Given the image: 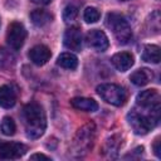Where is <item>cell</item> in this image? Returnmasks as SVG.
Returning <instances> with one entry per match:
<instances>
[{"mask_svg":"<svg viewBox=\"0 0 161 161\" xmlns=\"http://www.w3.org/2000/svg\"><path fill=\"white\" fill-rule=\"evenodd\" d=\"M70 104L75 109L84 111V112H96L98 109L97 102L92 98H86V97H74L70 101Z\"/></svg>","mask_w":161,"mask_h":161,"instance_id":"14","label":"cell"},{"mask_svg":"<svg viewBox=\"0 0 161 161\" xmlns=\"http://www.w3.org/2000/svg\"><path fill=\"white\" fill-rule=\"evenodd\" d=\"M142 60H145L147 63L157 64L160 62V48L153 44L146 45L142 52Z\"/></svg>","mask_w":161,"mask_h":161,"instance_id":"17","label":"cell"},{"mask_svg":"<svg viewBox=\"0 0 161 161\" xmlns=\"http://www.w3.org/2000/svg\"><path fill=\"white\" fill-rule=\"evenodd\" d=\"M121 1H128V0H121Z\"/></svg>","mask_w":161,"mask_h":161,"instance_id":"25","label":"cell"},{"mask_svg":"<svg viewBox=\"0 0 161 161\" xmlns=\"http://www.w3.org/2000/svg\"><path fill=\"white\" fill-rule=\"evenodd\" d=\"M30 160H50L49 156H45L43 153H34L30 156Z\"/></svg>","mask_w":161,"mask_h":161,"instance_id":"23","label":"cell"},{"mask_svg":"<svg viewBox=\"0 0 161 161\" xmlns=\"http://www.w3.org/2000/svg\"><path fill=\"white\" fill-rule=\"evenodd\" d=\"M152 72L147 68H142V69H138L136 72H133L130 77V80L137 86V87H142V86H146L151 79H152Z\"/></svg>","mask_w":161,"mask_h":161,"instance_id":"16","label":"cell"},{"mask_svg":"<svg viewBox=\"0 0 161 161\" xmlns=\"http://www.w3.org/2000/svg\"><path fill=\"white\" fill-rule=\"evenodd\" d=\"M30 19L31 23L35 26H45L47 24H49L53 19L52 14L44 9H35L30 13Z\"/></svg>","mask_w":161,"mask_h":161,"instance_id":"15","label":"cell"},{"mask_svg":"<svg viewBox=\"0 0 161 161\" xmlns=\"http://www.w3.org/2000/svg\"><path fill=\"white\" fill-rule=\"evenodd\" d=\"M26 137L30 140L39 138L47 127V117L43 107L39 103L31 102L24 107L23 111Z\"/></svg>","mask_w":161,"mask_h":161,"instance_id":"1","label":"cell"},{"mask_svg":"<svg viewBox=\"0 0 161 161\" xmlns=\"http://www.w3.org/2000/svg\"><path fill=\"white\" fill-rule=\"evenodd\" d=\"M160 143H161V141H160V138H156L155 140V142H153V152H155V155L157 156V157H161V146H160Z\"/></svg>","mask_w":161,"mask_h":161,"instance_id":"22","label":"cell"},{"mask_svg":"<svg viewBox=\"0 0 161 161\" xmlns=\"http://www.w3.org/2000/svg\"><path fill=\"white\" fill-rule=\"evenodd\" d=\"M26 39V30L24 25L19 21H13L8 26V33H6V42L9 47L14 50H19Z\"/></svg>","mask_w":161,"mask_h":161,"instance_id":"6","label":"cell"},{"mask_svg":"<svg viewBox=\"0 0 161 161\" xmlns=\"http://www.w3.org/2000/svg\"><path fill=\"white\" fill-rule=\"evenodd\" d=\"M158 113L160 111L150 112V114H143L137 111H131L127 116V119L136 135H146L158 122Z\"/></svg>","mask_w":161,"mask_h":161,"instance_id":"2","label":"cell"},{"mask_svg":"<svg viewBox=\"0 0 161 161\" xmlns=\"http://www.w3.org/2000/svg\"><path fill=\"white\" fill-rule=\"evenodd\" d=\"M31 3H34V4H39V5H48V4H50L53 0H30Z\"/></svg>","mask_w":161,"mask_h":161,"instance_id":"24","label":"cell"},{"mask_svg":"<svg viewBox=\"0 0 161 161\" xmlns=\"http://www.w3.org/2000/svg\"><path fill=\"white\" fill-rule=\"evenodd\" d=\"M57 63H58V65H60L62 68L73 70V69H75L77 65H78V59H77V57H75L74 54L65 52V53H62V54L58 57Z\"/></svg>","mask_w":161,"mask_h":161,"instance_id":"18","label":"cell"},{"mask_svg":"<svg viewBox=\"0 0 161 161\" xmlns=\"http://www.w3.org/2000/svg\"><path fill=\"white\" fill-rule=\"evenodd\" d=\"M16 103V93L10 86L0 87V107L11 108Z\"/></svg>","mask_w":161,"mask_h":161,"instance_id":"13","label":"cell"},{"mask_svg":"<svg viewBox=\"0 0 161 161\" xmlns=\"http://www.w3.org/2000/svg\"><path fill=\"white\" fill-rule=\"evenodd\" d=\"M111 62H112L113 67H114L117 70H119V72H126V70H128V69L133 65V63H135L133 55H132L131 53H128V52H119V53H116V54L112 57Z\"/></svg>","mask_w":161,"mask_h":161,"instance_id":"12","label":"cell"},{"mask_svg":"<svg viewBox=\"0 0 161 161\" xmlns=\"http://www.w3.org/2000/svg\"><path fill=\"white\" fill-rule=\"evenodd\" d=\"M77 15H78V8L75 5H73V4L67 5L64 8V10H63V20L65 23L73 21L77 18Z\"/></svg>","mask_w":161,"mask_h":161,"instance_id":"21","label":"cell"},{"mask_svg":"<svg viewBox=\"0 0 161 161\" xmlns=\"http://www.w3.org/2000/svg\"><path fill=\"white\" fill-rule=\"evenodd\" d=\"M94 131H96V128H94L93 123H87L82 128H79L73 140V148H74L73 152H75L79 156L88 152V150L93 145Z\"/></svg>","mask_w":161,"mask_h":161,"instance_id":"5","label":"cell"},{"mask_svg":"<svg viewBox=\"0 0 161 161\" xmlns=\"http://www.w3.org/2000/svg\"><path fill=\"white\" fill-rule=\"evenodd\" d=\"M0 130H1V133L5 135V136H13L16 131V125L14 122V119L9 116L4 117L1 123H0Z\"/></svg>","mask_w":161,"mask_h":161,"instance_id":"19","label":"cell"},{"mask_svg":"<svg viewBox=\"0 0 161 161\" xmlns=\"http://www.w3.org/2000/svg\"><path fill=\"white\" fill-rule=\"evenodd\" d=\"M99 16H101V14H99L98 9H96V8H93V6L87 8V9L84 10V13H83V19H84V21L88 23V24L97 23V21L99 20Z\"/></svg>","mask_w":161,"mask_h":161,"instance_id":"20","label":"cell"},{"mask_svg":"<svg viewBox=\"0 0 161 161\" xmlns=\"http://www.w3.org/2000/svg\"><path fill=\"white\" fill-rule=\"evenodd\" d=\"M28 147L20 142H0V160H15L21 157Z\"/></svg>","mask_w":161,"mask_h":161,"instance_id":"7","label":"cell"},{"mask_svg":"<svg viewBox=\"0 0 161 161\" xmlns=\"http://www.w3.org/2000/svg\"><path fill=\"white\" fill-rule=\"evenodd\" d=\"M29 59L36 65H44L52 57V52L47 45L39 44L29 50Z\"/></svg>","mask_w":161,"mask_h":161,"instance_id":"11","label":"cell"},{"mask_svg":"<svg viewBox=\"0 0 161 161\" xmlns=\"http://www.w3.org/2000/svg\"><path fill=\"white\" fill-rule=\"evenodd\" d=\"M106 25L112 30L119 44H127L132 38V30L128 21L117 13H109L106 16Z\"/></svg>","mask_w":161,"mask_h":161,"instance_id":"3","label":"cell"},{"mask_svg":"<svg viewBox=\"0 0 161 161\" xmlns=\"http://www.w3.org/2000/svg\"><path fill=\"white\" fill-rule=\"evenodd\" d=\"M137 104L147 109H160V94L156 89H146L137 94Z\"/></svg>","mask_w":161,"mask_h":161,"instance_id":"9","label":"cell"},{"mask_svg":"<svg viewBox=\"0 0 161 161\" xmlns=\"http://www.w3.org/2000/svg\"><path fill=\"white\" fill-rule=\"evenodd\" d=\"M86 42H87L88 47H91L92 49H94L97 52H104L109 45L108 38L104 34V31L98 30V29L89 30L86 35Z\"/></svg>","mask_w":161,"mask_h":161,"instance_id":"8","label":"cell"},{"mask_svg":"<svg viewBox=\"0 0 161 161\" xmlns=\"http://www.w3.org/2000/svg\"><path fill=\"white\" fill-rule=\"evenodd\" d=\"M82 43H83V38H82V31L79 30V28L70 26L69 29L65 30L64 36H63V44L68 49L79 52L82 48Z\"/></svg>","mask_w":161,"mask_h":161,"instance_id":"10","label":"cell"},{"mask_svg":"<svg viewBox=\"0 0 161 161\" xmlns=\"http://www.w3.org/2000/svg\"><path fill=\"white\" fill-rule=\"evenodd\" d=\"M97 93L99 94V97L106 101L107 103L119 107L123 106L126 99H127V94L126 91L118 86V84H113V83H103L99 84L97 87Z\"/></svg>","mask_w":161,"mask_h":161,"instance_id":"4","label":"cell"}]
</instances>
